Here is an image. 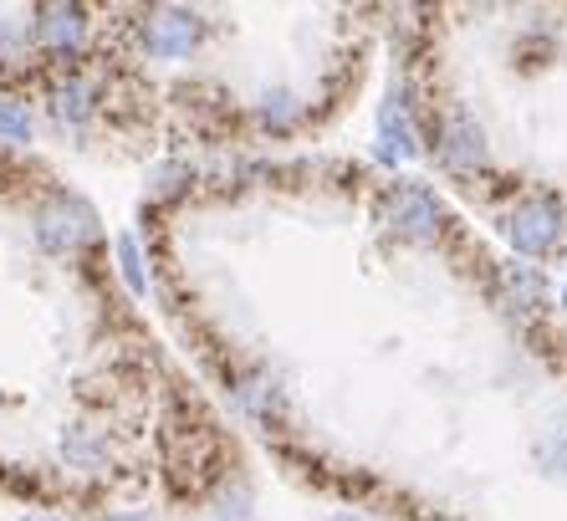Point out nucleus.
I'll return each mask as SVG.
<instances>
[{
	"mask_svg": "<svg viewBox=\"0 0 567 521\" xmlns=\"http://www.w3.org/2000/svg\"><path fill=\"white\" fill-rule=\"evenodd\" d=\"M563 307H567V287H563Z\"/></svg>",
	"mask_w": 567,
	"mask_h": 521,
	"instance_id": "nucleus-15",
	"label": "nucleus"
},
{
	"mask_svg": "<svg viewBox=\"0 0 567 521\" xmlns=\"http://www.w3.org/2000/svg\"><path fill=\"white\" fill-rule=\"evenodd\" d=\"M199 16L195 11H179V6H154L144 11L138 21V41H144V52L158 57V62H174V57H189L199 47Z\"/></svg>",
	"mask_w": 567,
	"mask_h": 521,
	"instance_id": "nucleus-5",
	"label": "nucleus"
},
{
	"mask_svg": "<svg viewBox=\"0 0 567 521\" xmlns=\"http://www.w3.org/2000/svg\"><path fill=\"white\" fill-rule=\"evenodd\" d=\"M236 399H240V405H246V409H251L256 419H266V425H271V419L281 415V394L271 389L266 378H246V384H240V389H236Z\"/></svg>",
	"mask_w": 567,
	"mask_h": 521,
	"instance_id": "nucleus-11",
	"label": "nucleus"
},
{
	"mask_svg": "<svg viewBox=\"0 0 567 521\" xmlns=\"http://www.w3.org/2000/svg\"><path fill=\"white\" fill-rule=\"evenodd\" d=\"M37 241L47 251H56V256H66V251H78L87 246V241H97V215L87 200L78 195H62L56 190L47 205L37 210Z\"/></svg>",
	"mask_w": 567,
	"mask_h": 521,
	"instance_id": "nucleus-3",
	"label": "nucleus"
},
{
	"mask_svg": "<svg viewBox=\"0 0 567 521\" xmlns=\"http://www.w3.org/2000/svg\"><path fill=\"white\" fill-rule=\"evenodd\" d=\"M430 139H435V154L445 170L455 174L486 170V133H481V123L465 108H445V118L430 129Z\"/></svg>",
	"mask_w": 567,
	"mask_h": 521,
	"instance_id": "nucleus-4",
	"label": "nucleus"
},
{
	"mask_svg": "<svg viewBox=\"0 0 567 521\" xmlns=\"http://www.w3.org/2000/svg\"><path fill=\"white\" fill-rule=\"evenodd\" d=\"M502 292L522 313H542V302H547V282L532 266H502Z\"/></svg>",
	"mask_w": 567,
	"mask_h": 521,
	"instance_id": "nucleus-9",
	"label": "nucleus"
},
{
	"mask_svg": "<svg viewBox=\"0 0 567 521\" xmlns=\"http://www.w3.org/2000/svg\"><path fill=\"white\" fill-rule=\"evenodd\" d=\"M0 139L27 144V139H31V113H27V108H0Z\"/></svg>",
	"mask_w": 567,
	"mask_h": 521,
	"instance_id": "nucleus-12",
	"label": "nucleus"
},
{
	"mask_svg": "<svg viewBox=\"0 0 567 521\" xmlns=\"http://www.w3.org/2000/svg\"><path fill=\"white\" fill-rule=\"evenodd\" d=\"M118 266H123V282H128V287L144 297L148 282H144V272H138V251H133V241H118Z\"/></svg>",
	"mask_w": 567,
	"mask_h": 521,
	"instance_id": "nucleus-13",
	"label": "nucleus"
},
{
	"mask_svg": "<svg viewBox=\"0 0 567 521\" xmlns=\"http://www.w3.org/2000/svg\"><path fill=\"white\" fill-rule=\"evenodd\" d=\"M383 221L389 231L414 241V246H435L440 231H445V205L435 200V190H424L414 180H394V190L383 195Z\"/></svg>",
	"mask_w": 567,
	"mask_h": 521,
	"instance_id": "nucleus-1",
	"label": "nucleus"
},
{
	"mask_svg": "<svg viewBox=\"0 0 567 521\" xmlns=\"http://www.w3.org/2000/svg\"><path fill=\"white\" fill-rule=\"evenodd\" d=\"M47 98H52V113L62 118V123H87V118L97 113V88L82 78V72H62Z\"/></svg>",
	"mask_w": 567,
	"mask_h": 521,
	"instance_id": "nucleus-7",
	"label": "nucleus"
},
{
	"mask_svg": "<svg viewBox=\"0 0 567 521\" xmlns=\"http://www.w3.org/2000/svg\"><path fill=\"white\" fill-rule=\"evenodd\" d=\"M297 123H302V98H297V92L281 88L261 103V129L266 133H291Z\"/></svg>",
	"mask_w": 567,
	"mask_h": 521,
	"instance_id": "nucleus-10",
	"label": "nucleus"
},
{
	"mask_svg": "<svg viewBox=\"0 0 567 521\" xmlns=\"http://www.w3.org/2000/svg\"><path fill=\"white\" fill-rule=\"evenodd\" d=\"M328 521H363V517H328Z\"/></svg>",
	"mask_w": 567,
	"mask_h": 521,
	"instance_id": "nucleus-14",
	"label": "nucleus"
},
{
	"mask_svg": "<svg viewBox=\"0 0 567 521\" xmlns=\"http://www.w3.org/2000/svg\"><path fill=\"white\" fill-rule=\"evenodd\" d=\"M414 154V129H410V98L399 92L379 113V159H410Z\"/></svg>",
	"mask_w": 567,
	"mask_h": 521,
	"instance_id": "nucleus-8",
	"label": "nucleus"
},
{
	"mask_svg": "<svg viewBox=\"0 0 567 521\" xmlns=\"http://www.w3.org/2000/svg\"><path fill=\"white\" fill-rule=\"evenodd\" d=\"M37 21H31V31H37L41 52L56 57V62H72V57L82 52V37H87V11L82 6H37Z\"/></svg>",
	"mask_w": 567,
	"mask_h": 521,
	"instance_id": "nucleus-6",
	"label": "nucleus"
},
{
	"mask_svg": "<svg viewBox=\"0 0 567 521\" xmlns=\"http://www.w3.org/2000/svg\"><path fill=\"white\" fill-rule=\"evenodd\" d=\"M502 231L522 256H547L563 241V205L553 195H527L502 215Z\"/></svg>",
	"mask_w": 567,
	"mask_h": 521,
	"instance_id": "nucleus-2",
	"label": "nucleus"
}]
</instances>
